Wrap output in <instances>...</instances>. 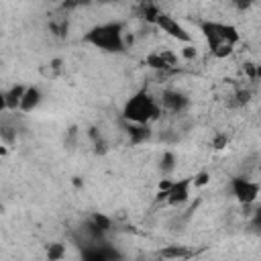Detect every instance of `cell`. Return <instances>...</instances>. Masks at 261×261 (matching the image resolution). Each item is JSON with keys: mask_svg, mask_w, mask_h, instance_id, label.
I'll return each instance as SVG.
<instances>
[{"mask_svg": "<svg viewBox=\"0 0 261 261\" xmlns=\"http://www.w3.org/2000/svg\"><path fill=\"white\" fill-rule=\"evenodd\" d=\"M198 29H200V33L206 41L208 51L216 59L228 57L241 41L239 31L232 24H226V22H220V20H200Z\"/></svg>", "mask_w": 261, "mask_h": 261, "instance_id": "obj_1", "label": "cell"}, {"mask_svg": "<svg viewBox=\"0 0 261 261\" xmlns=\"http://www.w3.org/2000/svg\"><path fill=\"white\" fill-rule=\"evenodd\" d=\"M120 114H122V120H126V122L153 124V122H157L161 118L163 110H161L157 98L147 88H141L130 98H126Z\"/></svg>", "mask_w": 261, "mask_h": 261, "instance_id": "obj_2", "label": "cell"}, {"mask_svg": "<svg viewBox=\"0 0 261 261\" xmlns=\"http://www.w3.org/2000/svg\"><path fill=\"white\" fill-rule=\"evenodd\" d=\"M84 43L104 51V53H122L126 49V41H124V22L120 20H108V22H100L94 24L84 37Z\"/></svg>", "mask_w": 261, "mask_h": 261, "instance_id": "obj_3", "label": "cell"}, {"mask_svg": "<svg viewBox=\"0 0 261 261\" xmlns=\"http://www.w3.org/2000/svg\"><path fill=\"white\" fill-rule=\"evenodd\" d=\"M230 192L237 198V202L243 204L245 208L257 204L259 200V184L249 175H234L230 179Z\"/></svg>", "mask_w": 261, "mask_h": 261, "instance_id": "obj_4", "label": "cell"}, {"mask_svg": "<svg viewBox=\"0 0 261 261\" xmlns=\"http://www.w3.org/2000/svg\"><path fill=\"white\" fill-rule=\"evenodd\" d=\"M190 188H192V179H179V181L165 179L161 184L159 200H163L165 206H181L190 198Z\"/></svg>", "mask_w": 261, "mask_h": 261, "instance_id": "obj_5", "label": "cell"}, {"mask_svg": "<svg viewBox=\"0 0 261 261\" xmlns=\"http://www.w3.org/2000/svg\"><path fill=\"white\" fill-rule=\"evenodd\" d=\"M80 255L86 261H114V259H122V253L116 251L112 245H108V241L80 245Z\"/></svg>", "mask_w": 261, "mask_h": 261, "instance_id": "obj_6", "label": "cell"}, {"mask_svg": "<svg viewBox=\"0 0 261 261\" xmlns=\"http://www.w3.org/2000/svg\"><path fill=\"white\" fill-rule=\"evenodd\" d=\"M161 110L165 112H171V114H184L188 108H190V98L186 92L181 90H175V88H165L159 98H157Z\"/></svg>", "mask_w": 261, "mask_h": 261, "instance_id": "obj_7", "label": "cell"}, {"mask_svg": "<svg viewBox=\"0 0 261 261\" xmlns=\"http://www.w3.org/2000/svg\"><path fill=\"white\" fill-rule=\"evenodd\" d=\"M159 31H163L165 35H169L171 39H175V41H179V43H192V35L173 18V16H169L167 12H163V10H159L157 12V16H155V22H153Z\"/></svg>", "mask_w": 261, "mask_h": 261, "instance_id": "obj_8", "label": "cell"}, {"mask_svg": "<svg viewBox=\"0 0 261 261\" xmlns=\"http://www.w3.org/2000/svg\"><path fill=\"white\" fill-rule=\"evenodd\" d=\"M124 130L128 135V141L130 145H141V143H147L153 135L151 130V124H139V122H126L124 120Z\"/></svg>", "mask_w": 261, "mask_h": 261, "instance_id": "obj_9", "label": "cell"}, {"mask_svg": "<svg viewBox=\"0 0 261 261\" xmlns=\"http://www.w3.org/2000/svg\"><path fill=\"white\" fill-rule=\"evenodd\" d=\"M177 63L175 55L169 53V51H157V53H151L147 57V65L157 69V71H167V69H173Z\"/></svg>", "mask_w": 261, "mask_h": 261, "instance_id": "obj_10", "label": "cell"}, {"mask_svg": "<svg viewBox=\"0 0 261 261\" xmlns=\"http://www.w3.org/2000/svg\"><path fill=\"white\" fill-rule=\"evenodd\" d=\"M41 100H43V92H41V88H39V86H27L18 110H20V112H33V110L41 104Z\"/></svg>", "mask_w": 261, "mask_h": 261, "instance_id": "obj_11", "label": "cell"}, {"mask_svg": "<svg viewBox=\"0 0 261 261\" xmlns=\"http://www.w3.org/2000/svg\"><path fill=\"white\" fill-rule=\"evenodd\" d=\"M24 88L27 86H22V84H14L8 90H4V100H6V110L8 112H16L18 110L22 94H24Z\"/></svg>", "mask_w": 261, "mask_h": 261, "instance_id": "obj_12", "label": "cell"}, {"mask_svg": "<svg viewBox=\"0 0 261 261\" xmlns=\"http://www.w3.org/2000/svg\"><path fill=\"white\" fill-rule=\"evenodd\" d=\"M159 255L165 257V259H190V257L196 255V251L188 249L186 245H169V247L161 249Z\"/></svg>", "mask_w": 261, "mask_h": 261, "instance_id": "obj_13", "label": "cell"}, {"mask_svg": "<svg viewBox=\"0 0 261 261\" xmlns=\"http://www.w3.org/2000/svg\"><path fill=\"white\" fill-rule=\"evenodd\" d=\"M88 220H90L100 232H104V234H108V230L112 228V218L106 216V214H102V212H94V214H90Z\"/></svg>", "mask_w": 261, "mask_h": 261, "instance_id": "obj_14", "label": "cell"}, {"mask_svg": "<svg viewBox=\"0 0 261 261\" xmlns=\"http://www.w3.org/2000/svg\"><path fill=\"white\" fill-rule=\"evenodd\" d=\"M0 141L6 145H12L16 141V126L12 122H6V120L0 122Z\"/></svg>", "mask_w": 261, "mask_h": 261, "instance_id": "obj_15", "label": "cell"}, {"mask_svg": "<svg viewBox=\"0 0 261 261\" xmlns=\"http://www.w3.org/2000/svg\"><path fill=\"white\" fill-rule=\"evenodd\" d=\"M159 169L163 175H169L175 169V153L173 151H163V155L159 159Z\"/></svg>", "mask_w": 261, "mask_h": 261, "instance_id": "obj_16", "label": "cell"}, {"mask_svg": "<svg viewBox=\"0 0 261 261\" xmlns=\"http://www.w3.org/2000/svg\"><path fill=\"white\" fill-rule=\"evenodd\" d=\"M157 12H159V8H157L155 2H151V0H141V10H139V14H141L145 20H149V22L153 24Z\"/></svg>", "mask_w": 261, "mask_h": 261, "instance_id": "obj_17", "label": "cell"}, {"mask_svg": "<svg viewBox=\"0 0 261 261\" xmlns=\"http://www.w3.org/2000/svg\"><path fill=\"white\" fill-rule=\"evenodd\" d=\"M65 255V247L61 245V243H51L49 247H47V257L51 259V261H57V259H61Z\"/></svg>", "mask_w": 261, "mask_h": 261, "instance_id": "obj_18", "label": "cell"}, {"mask_svg": "<svg viewBox=\"0 0 261 261\" xmlns=\"http://www.w3.org/2000/svg\"><path fill=\"white\" fill-rule=\"evenodd\" d=\"M251 228H253V232H259V228H261V210L259 208H255V212H253Z\"/></svg>", "mask_w": 261, "mask_h": 261, "instance_id": "obj_19", "label": "cell"}, {"mask_svg": "<svg viewBox=\"0 0 261 261\" xmlns=\"http://www.w3.org/2000/svg\"><path fill=\"white\" fill-rule=\"evenodd\" d=\"M226 2H230V4H232L234 8H239V10H245V8L251 6L253 0H226Z\"/></svg>", "mask_w": 261, "mask_h": 261, "instance_id": "obj_20", "label": "cell"}, {"mask_svg": "<svg viewBox=\"0 0 261 261\" xmlns=\"http://www.w3.org/2000/svg\"><path fill=\"white\" fill-rule=\"evenodd\" d=\"M208 181V173H198L194 179H192V184H196V186H204Z\"/></svg>", "mask_w": 261, "mask_h": 261, "instance_id": "obj_21", "label": "cell"}, {"mask_svg": "<svg viewBox=\"0 0 261 261\" xmlns=\"http://www.w3.org/2000/svg\"><path fill=\"white\" fill-rule=\"evenodd\" d=\"M6 112V100H4V92L0 90V114Z\"/></svg>", "mask_w": 261, "mask_h": 261, "instance_id": "obj_22", "label": "cell"}, {"mask_svg": "<svg viewBox=\"0 0 261 261\" xmlns=\"http://www.w3.org/2000/svg\"><path fill=\"white\" fill-rule=\"evenodd\" d=\"M224 141H226L224 137H218V139L214 141V147H216V149H222V145H224Z\"/></svg>", "mask_w": 261, "mask_h": 261, "instance_id": "obj_23", "label": "cell"}, {"mask_svg": "<svg viewBox=\"0 0 261 261\" xmlns=\"http://www.w3.org/2000/svg\"><path fill=\"white\" fill-rule=\"evenodd\" d=\"M96 2H100V4H112V2H118V0H96Z\"/></svg>", "mask_w": 261, "mask_h": 261, "instance_id": "obj_24", "label": "cell"}]
</instances>
